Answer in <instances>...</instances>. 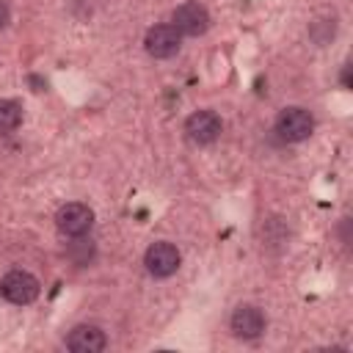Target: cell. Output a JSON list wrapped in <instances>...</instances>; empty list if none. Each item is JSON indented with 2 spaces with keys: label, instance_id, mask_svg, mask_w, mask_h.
Instances as JSON below:
<instances>
[{
  "label": "cell",
  "instance_id": "277c9868",
  "mask_svg": "<svg viewBox=\"0 0 353 353\" xmlns=\"http://www.w3.org/2000/svg\"><path fill=\"white\" fill-rule=\"evenodd\" d=\"M182 265V254L174 243L168 240H157L146 248L143 254V268L152 279H171Z\"/></svg>",
  "mask_w": 353,
  "mask_h": 353
},
{
  "label": "cell",
  "instance_id": "4fadbf2b",
  "mask_svg": "<svg viewBox=\"0 0 353 353\" xmlns=\"http://www.w3.org/2000/svg\"><path fill=\"white\" fill-rule=\"evenodd\" d=\"M66 256L74 262V265H88L94 259V243L85 240L83 234L80 237H72V243L66 245Z\"/></svg>",
  "mask_w": 353,
  "mask_h": 353
},
{
  "label": "cell",
  "instance_id": "8992f818",
  "mask_svg": "<svg viewBox=\"0 0 353 353\" xmlns=\"http://www.w3.org/2000/svg\"><path fill=\"white\" fill-rule=\"evenodd\" d=\"M143 50L154 61H168V58H174L182 50V36L176 33V28L171 22L152 25L146 30V36H143Z\"/></svg>",
  "mask_w": 353,
  "mask_h": 353
},
{
  "label": "cell",
  "instance_id": "8fae6325",
  "mask_svg": "<svg viewBox=\"0 0 353 353\" xmlns=\"http://www.w3.org/2000/svg\"><path fill=\"white\" fill-rule=\"evenodd\" d=\"M262 229H265V237H262V245H265V248L281 251V248L287 245L290 232H287V226L281 223V218H268V221L262 223Z\"/></svg>",
  "mask_w": 353,
  "mask_h": 353
},
{
  "label": "cell",
  "instance_id": "5b68a950",
  "mask_svg": "<svg viewBox=\"0 0 353 353\" xmlns=\"http://www.w3.org/2000/svg\"><path fill=\"white\" fill-rule=\"evenodd\" d=\"M221 132H223V121H221V116H218L215 110H210V108L193 110V113L185 119V135H188V141L196 143V146H210V143H215V141L221 138Z\"/></svg>",
  "mask_w": 353,
  "mask_h": 353
},
{
  "label": "cell",
  "instance_id": "ba28073f",
  "mask_svg": "<svg viewBox=\"0 0 353 353\" xmlns=\"http://www.w3.org/2000/svg\"><path fill=\"white\" fill-rule=\"evenodd\" d=\"M229 328L237 339H256L265 334L268 317L256 303H240V306H234V312L229 317Z\"/></svg>",
  "mask_w": 353,
  "mask_h": 353
},
{
  "label": "cell",
  "instance_id": "3957f363",
  "mask_svg": "<svg viewBox=\"0 0 353 353\" xmlns=\"http://www.w3.org/2000/svg\"><path fill=\"white\" fill-rule=\"evenodd\" d=\"M171 25L176 28V33L179 36H204L207 30H210V25H212V17H210V11H207V6L204 3H199V0H185V3H179L174 11H171Z\"/></svg>",
  "mask_w": 353,
  "mask_h": 353
},
{
  "label": "cell",
  "instance_id": "9a60e30c",
  "mask_svg": "<svg viewBox=\"0 0 353 353\" xmlns=\"http://www.w3.org/2000/svg\"><path fill=\"white\" fill-rule=\"evenodd\" d=\"M8 22H11V8H8L6 0H0V30H3Z\"/></svg>",
  "mask_w": 353,
  "mask_h": 353
},
{
  "label": "cell",
  "instance_id": "9c48e42d",
  "mask_svg": "<svg viewBox=\"0 0 353 353\" xmlns=\"http://www.w3.org/2000/svg\"><path fill=\"white\" fill-rule=\"evenodd\" d=\"M66 347L72 353H102L108 347V334L94 323H80L66 334Z\"/></svg>",
  "mask_w": 353,
  "mask_h": 353
},
{
  "label": "cell",
  "instance_id": "7a4b0ae2",
  "mask_svg": "<svg viewBox=\"0 0 353 353\" xmlns=\"http://www.w3.org/2000/svg\"><path fill=\"white\" fill-rule=\"evenodd\" d=\"M39 292H41V284L30 270L14 268L0 279V295L14 306H30L39 298Z\"/></svg>",
  "mask_w": 353,
  "mask_h": 353
},
{
  "label": "cell",
  "instance_id": "52a82bcc",
  "mask_svg": "<svg viewBox=\"0 0 353 353\" xmlns=\"http://www.w3.org/2000/svg\"><path fill=\"white\" fill-rule=\"evenodd\" d=\"M55 226L63 237H80L88 234V229L94 226V210L83 201H66L58 207L55 212Z\"/></svg>",
  "mask_w": 353,
  "mask_h": 353
},
{
  "label": "cell",
  "instance_id": "7c38bea8",
  "mask_svg": "<svg viewBox=\"0 0 353 353\" xmlns=\"http://www.w3.org/2000/svg\"><path fill=\"white\" fill-rule=\"evenodd\" d=\"M22 124V105L17 99H0V135L14 132Z\"/></svg>",
  "mask_w": 353,
  "mask_h": 353
},
{
  "label": "cell",
  "instance_id": "30bf717a",
  "mask_svg": "<svg viewBox=\"0 0 353 353\" xmlns=\"http://www.w3.org/2000/svg\"><path fill=\"white\" fill-rule=\"evenodd\" d=\"M336 30H339V22H336V14L334 11H317L312 14L309 25H306V36L314 47H328L334 39H336Z\"/></svg>",
  "mask_w": 353,
  "mask_h": 353
},
{
  "label": "cell",
  "instance_id": "6da1fadb",
  "mask_svg": "<svg viewBox=\"0 0 353 353\" xmlns=\"http://www.w3.org/2000/svg\"><path fill=\"white\" fill-rule=\"evenodd\" d=\"M273 132L284 143H301L314 132V116H312V110H306L301 105L281 108L276 121H273Z\"/></svg>",
  "mask_w": 353,
  "mask_h": 353
},
{
  "label": "cell",
  "instance_id": "2e32d148",
  "mask_svg": "<svg viewBox=\"0 0 353 353\" xmlns=\"http://www.w3.org/2000/svg\"><path fill=\"white\" fill-rule=\"evenodd\" d=\"M339 80H342L345 88H350V61L342 63V74H339Z\"/></svg>",
  "mask_w": 353,
  "mask_h": 353
},
{
  "label": "cell",
  "instance_id": "5bb4252c",
  "mask_svg": "<svg viewBox=\"0 0 353 353\" xmlns=\"http://www.w3.org/2000/svg\"><path fill=\"white\" fill-rule=\"evenodd\" d=\"M347 226H350V218H342V221H339V240H342V245H350V232H347Z\"/></svg>",
  "mask_w": 353,
  "mask_h": 353
}]
</instances>
